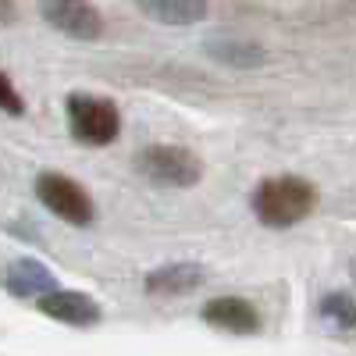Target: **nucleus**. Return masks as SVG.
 <instances>
[{
	"instance_id": "nucleus-10",
	"label": "nucleus",
	"mask_w": 356,
	"mask_h": 356,
	"mask_svg": "<svg viewBox=\"0 0 356 356\" xmlns=\"http://www.w3.org/2000/svg\"><path fill=\"white\" fill-rule=\"evenodd\" d=\"M136 8L161 25H196L207 18V0H136Z\"/></svg>"
},
{
	"instance_id": "nucleus-1",
	"label": "nucleus",
	"mask_w": 356,
	"mask_h": 356,
	"mask_svg": "<svg viewBox=\"0 0 356 356\" xmlns=\"http://www.w3.org/2000/svg\"><path fill=\"white\" fill-rule=\"evenodd\" d=\"M317 211V189L303 175H271L253 189V214L267 228H292Z\"/></svg>"
},
{
	"instance_id": "nucleus-14",
	"label": "nucleus",
	"mask_w": 356,
	"mask_h": 356,
	"mask_svg": "<svg viewBox=\"0 0 356 356\" xmlns=\"http://www.w3.org/2000/svg\"><path fill=\"white\" fill-rule=\"evenodd\" d=\"M0 22H4V25L15 22V4H11V0H0Z\"/></svg>"
},
{
	"instance_id": "nucleus-8",
	"label": "nucleus",
	"mask_w": 356,
	"mask_h": 356,
	"mask_svg": "<svg viewBox=\"0 0 356 356\" xmlns=\"http://www.w3.org/2000/svg\"><path fill=\"white\" fill-rule=\"evenodd\" d=\"M0 285H4L15 300H40V296L57 289V278L50 275V267L33 260V257H22L11 260L4 271H0Z\"/></svg>"
},
{
	"instance_id": "nucleus-9",
	"label": "nucleus",
	"mask_w": 356,
	"mask_h": 356,
	"mask_svg": "<svg viewBox=\"0 0 356 356\" xmlns=\"http://www.w3.org/2000/svg\"><path fill=\"white\" fill-rule=\"evenodd\" d=\"M203 267L196 260H175V264H164V267H154L146 275V292L150 296H186L193 289L203 285Z\"/></svg>"
},
{
	"instance_id": "nucleus-5",
	"label": "nucleus",
	"mask_w": 356,
	"mask_h": 356,
	"mask_svg": "<svg viewBox=\"0 0 356 356\" xmlns=\"http://www.w3.org/2000/svg\"><path fill=\"white\" fill-rule=\"evenodd\" d=\"M40 15L68 40L93 43L104 36V15L93 0H40Z\"/></svg>"
},
{
	"instance_id": "nucleus-7",
	"label": "nucleus",
	"mask_w": 356,
	"mask_h": 356,
	"mask_svg": "<svg viewBox=\"0 0 356 356\" xmlns=\"http://www.w3.org/2000/svg\"><path fill=\"white\" fill-rule=\"evenodd\" d=\"M200 317L218 332L228 335H257L260 332V314L250 300L243 296H218V300H207Z\"/></svg>"
},
{
	"instance_id": "nucleus-12",
	"label": "nucleus",
	"mask_w": 356,
	"mask_h": 356,
	"mask_svg": "<svg viewBox=\"0 0 356 356\" xmlns=\"http://www.w3.org/2000/svg\"><path fill=\"white\" fill-rule=\"evenodd\" d=\"M321 317L328 321V324H335L339 332H349L353 321H356L353 296H349V292H332V296H324V300H321Z\"/></svg>"
},
{
	"instance_id": "nucleus-13",
	"label": "nucleus",
	"mask_w": 356,
	"mask_h": 356,
	"mask_svg": "<svg viewBox=\"0 0 356 356\" xmlns=\"http://www.w3.org/2000/svg\"><path fill=\"white\" fill-rule=\"evenodd\" d=\"M0 111L11 114V118H22L25 114V100H22V93L15 89V82L4 72H0Z\"/></svg>"
},
{
	"instance_id": "nucleus-3",
	"label": "nucleus",
	"mask_w": 356,
	"mask_h": 356,
	"mask_svg": "<svg viewBox=\"0 0 356 356\" xmlns=\"http://www.w3.org/2000/svg\"><path fill=\"white\" fill-rule=\"evenodd\" d=\"M65 114H68V132L82 146H107L122 132V114H118L114 100H104V97L68 93Z\"/></svg>"
},
{
	"instance_id": "nucleus-4",
	"label": "nucleus",
	"mask_w": 356,
	"mask_h": 356,
	"mask_svg": "<svg viewBox=\"0 0 356 356\" xmlns=\"http://www.w3.org/2000/svg\"><path fill=\"white\" fill-rule=\"evenodd\" d=\"M36 200L54 218H61L68 225H79V228L89 225L93 214H97L89 193L75 182V178H68L65 171H40L36 175Z\"/></svg>"
},
{
	"instance_id": "nucleus-6",
	"label": "nucleus",
	"mask_w": 356,
	"mask_h": 356,
	"mask_svg": "<svg viewBox=\"0 0 356 356\" xmlns=\"http://www.w3.org/2000/svg\"><path fill=\"white\" fill-rule=\"evenodd\" d=\"M36 310L68 324V328H93V324H100V317H104L100 303L89 292H79V289H54V292L40 296Z\"/></svg>"
},
{
	"instance_id": "nucleus-11",
	"label": "nucleus",
	"mask_w": 356,
	"mask_h": 356,
	"mask_svg": "<svg viewBox=\"0 0 356 356\" xmlns=\"http://www.w3.org/2000/svg\"><path fill=\"white\" fill-rule=\"evenodd\" d=\"M203 50L214 57L221 65H232V68H260L267 61V54L260 43H250V40H239V36H218V40H207Z\"/></svg>"
},
{
	"instance_id": "nucleus-2",
	"label": "nucleus",
	"mask_w": 356,
	"mask_h": 356,
	"mask_svg": "<svg viewBox=\"0 0 356 356\" xmlns=\"http://www.w3.org/2000/svg\"><path fill=\"white\" fill-rule=\"evenodd\" d=\"M136 171L150 186H161V189H193V186H200V178H203V161L189 150V146L157 143V146L139 150Z\"/></svg>"
}]
</instances>
